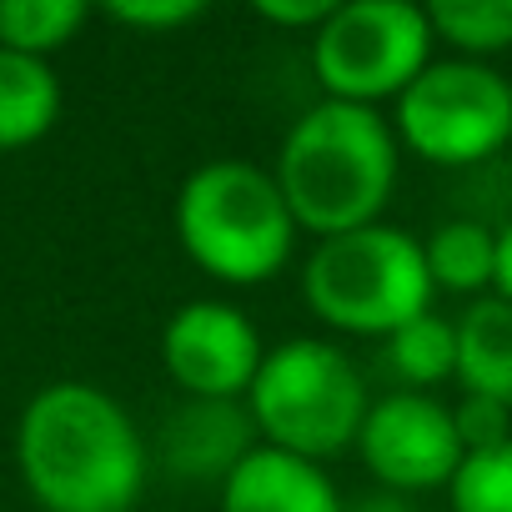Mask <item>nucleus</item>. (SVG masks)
Returning a JSON list of instances; mask_svg holds the SVG:
<instances>
[{
	"instance_id": "6ab92c4d",
	"label": "nucleus",
	"mask_w": 512,
	"mask_h": 512,
	"mask_svg": "<svg viewBox=\"0 0 512 512\" xmlns=\"http://www.w3.org/2000/svg\"><path fill=\"white\" fill-rule=\"evenodd\" d=\"M201 16H206L201 0H116V6H106V21L141 36H171L181 26H196Z\"/></svg>"
},
{
	"instance_id": "9b49d317",
	"label": "nucleus",
	"mask_w": 512,
	"mask_h": 512,
	"mask_svg": "<svg viewBox=\"0 0 512 512\" xmlns=\"http://www.w3.org/2000/svg\"><path fill=\"white\" fill-rule=\"evenodd\" d=\"M221 512H347V497L322 462L256 447L216 492Z\"/></svg>"
},
{
	"instance_id": "7ed1b4c3",
	"label": "nucleus",
	"mask_w": 512,
	"mask_h": 512,
	"mask_svg": "<svg viewBox=\"0 0 512 512\" xmlns=\"http://www.w3.org/2000/svg\"><path fill=\"white\" fill-rule=\"evenodd\" d=\"M171 231L186 262L221 287L272 282L302 236L272 166L241 156H216L186 171L171 201Z\"/></svg>"
},
{
	"instance_id": "f8f14e48",
	"label": "nucleus",
	"mask_w": 512,
	"mask_h": 512,
	"mask_svg": "<svg viewBox=\"0 0 512 512\" xmlns=\"http://www.w3.org/2000/svg\"><path fill=\"white\" fill-rule=\"evenodd\" d=\"M457 387L462 397H487L512 407V307L502 297L467 302L457 317Z\"/></svg>"
},
{
	"instance_id": "1a4fd4ad",
	"label": "nucleus",
	"mask_w": 512,
	"mask_h": 512,
	"mask_svg": "<svg viewBox=\"0 0 512 512\" xmlns=\"http://www.w3.org/2000/svg\"><path fill=\"white\" fill-rule=\"evenodd\" d=\"M267 342L256 322L221 297L181 302L161 327V367L181 397L201 402H246L262 372Z\"/></svg>"
},
{
	"instance_id": "f3484780",
	"label": "nucleus",
	"mask_w": 512,
	"mask_h": 512,
	"mask_svg": "<svg viewBox=\"0 0 512 512\" xmlns=\"http://www.w3.org/2000/svg\"><path fill=\"white\" fill-rule=\"evenodd\" d=\"M91 21L86 0H0V51L51 61Z\"/></svg>"
},
{
	"instance_id": "20e7f679",
	"label": "nucleus",
	"mask_w": 512,
	"mask_h": 512,
	"mask_svg": "<svg viewBox=\"0 0 512 512\" xmlns=\"http://www.w3.org/2000/svg\"><path fill=\"white\" fill-rule=\"evenodd\" d=\"M432 297L437 287L422 256V236L407 226L377 221L347 236H327L302 262V302L337 337L387 342L397 327L432 312Z\"/></svg>"
},
{
	"instance_id": "4be33fe9",
	"label": "nucleus",
	"mask_w": 512,
	"mask_h": 512,
	"mask_svg": "<svg viewBox=\"0 0 512 512\" xmlns=\"http://www.w3.org/2000/svg\"><path fill=\"white\" fill-rule=\"evenodd\" d=\"M492 297H502L512 307V211L497 226V287H492Z\"/></svg>"
},
{
	"instance_id": "f257e3e1",
	"label": "nucleus",
	"mask_w": 512,
	"mask_h": 512,
	"mask_svg": "<svg viewBox=\"0 0 512 512\" xmlns=\"http://www.w3.org/2000/svg\"><path fill=\"white\" fill-rule=\"evenodd\" d=\"M16 467L41 512H131L151 482V447L116 392L51 382L21 407Z\"/></svg>"
},
{
	"instance_id": "aec40b11",
	"label": "nucleus",
	"mask_w": 512,
	"mask_h": 512,
	"mask_svg": "<svg viewBox=\"0 0 512 512\" xmlns=\"http://www.w3.org/2000/svg\"><path fill=\"white\" fill-rule=\"evenodd\" d=\"M452 422H457L462 452H487V447L512 442V407H502V402L462 397V402H452Z\"/></svg>"
},
{
	"instance_id": "5701e85b",
	"label": "nucleus",
	"mask_w": 512,
	"mask_h": 512,
	"mask_svg": "<svg viewBox=\"0 0 512 512\" xmlns=\"http://www.w3.org/2000/svg\"><path fill=\"white\" fill-rule=\"evenodd\" d=\"M347 512H412V502L407 497H392V492H372V497L347 502Z\"/></svg>"
},
{
	"instance_id": "f03ea898",
	"label": "nucleus",
	"mask_w": 512,
	"mask_h": 512,
	"mask_svg": "<svg viewBox=\"0 0 512 512\" xmlns=\"http://www.w3.org/2000/svg\"><path fill=\"white\" fill-rule=\"evenodd\" d=\"M272 176L297 226L327 241L382 221L402 176V146L382 111L317 101L287 126Z\"/></svg>"
},
{
	"instance_id": "423d86ee",
	"label": "nucleus",
	"mask_w": 512,
	"mask_h": 512,
	"mask_svg": "<svg viewBox=\"0 0 512 512\" xmlns=\"http://www.w3.org/2000/svg\"><path fill=\"white\" fill-rule=\"evenodd\" d=\"M432 61V16L412 0H347V6H332V16L312 36V76L322 86V101L382 111Z\"/></svg>"
},
{
	"instance_id": "6e6552de",
	"label": "nucleus",
	"mask_w": 512,
	"mask_h": 512,
	"mask_svg": "<svg viewBox=\"0 0 512 512\" xmlns=\"http://www.w3.org/2000/svg\"><path fill=\"white\" fill-rule=\"evenodd\" d=\"M377 482V492L392 497H422V492H447V482L462 467V437L452 422V402L437 392H382L367 407V422L352 447Z\"/></svg>"
},
{
	"instance_id": "0eeeda50",
	"label": "nucleus",
	"mask_w": 512,
	"mask_h": 512,
	"mask_svg": "<svg viewBox=\"0 0 512 512\" xmlns=\"http://www.w3.org/2000/svg\"><path fill=\"white\" fill-rule=\"evenodd\" d=\"M392 136L427 166H482L512 141V81L497 66L437 56L392 101Z\"/></svg>"
},
{
	"instance_id": "9d476101",
	"label": "nucleus",
	"mask_w": 512,
	"mask_h": 512,
	"mask_svg": "<svg viewBox=\"0 0 512 512\" xmlns=\"http://www.w3.org/2000/svg\"><path fill=\"white\" fill-rule=\"evenodd\" d=\"M256 447H262V437L251 427L246 402L181 397L156 432V457L171 472V482H201L216 492Z\"/></svg>"
},
{
	"instance_id": "a211bd4d",
	"label": "nucleus",
	"mask_w": 512,
	"mask_h": 512,
	"mask_svg": "<svg viewBox=\"0 0 512 512\" xmlns=\"http://www.w3.org/2000/svg\"><path fill=\"white\" fill-rule=\"evenodd\" d=\"M447 512H512V442L462 457L447 482Z\"/></svg>"
},
{
	"instance_id": "dca6fc26",
	"label": "nucleus",
	"mask_w": 512,
	"mask_h": 512,
	"mask_svg": "<svg viewBox=\"0 0 512 512\" xmlns=\"http://www.w3.org/2000/svg\"><path fill=\"white\" fill-rule=\"evenodd\" d=\"M437 46H447L462 61L492 66L512 51V0H437L427 6Z\"/></svg>"
},
{
	"instance_id": "4468645a",
	"label": "nucleus",
	"mask_w": 512,
	"mask_h": 512,
	"mask_svg": "<svg viewBox=\"0 0 512 512\" xmlns=\"http://www.w3.org/2000/svg\"><path fill=\"white\" fill-rule=\"evenodd\" d=\"M61 121V81L51 61L0 51V151H21Z\"/></svg>"
},
{
	"instance_id": "412c9836",
	"label": "nucleus",
	"mask_w": 512,
	"mask_h": 512,
	"mask_svg": "<svg viewBox=\"0 0 512 512\" xmlns=\"http://www.w3.org/2000/svg\"><path fill=\"white\" fill-rule=\"evenodd\" d=\"M251 16L262 26H272V31H307V36H317L322 21L332 16V0H256Z\"/></svg>"
},
{
	"instance_id": "2eb2a0df",
	"label": "nucleus",
	"mask_w": 512,
	"mask_h": 512,
	"mask_svg": "<svg viewBox=\"0 0 512 512\" xmlns=\"http://www.w3.org/2000/svg\"><path fill=\"white\" fill-rule=\"evenodd\" d=\"M382 372L397 382V392H437L457 377V327L452 317L422 312L417 322L397 327L387 342H377Z\"/></svg>"
},
{
	"instance_id": "ddd939ff",
	"label": "nucleus",
	"mask_w": 512,
	"mask_h": 512,
	"mask_svg": "<svg viewBox=\"0 0 512 512\" xmlns=\"http://www.w3.org/2000/svg\"><path fill=\"white\" fill-rule=\"evenodd\" d=\"M422 256L437 292L482 302L497 287V226L477 221V216H452L437 221L422 236Z\"/></svg>"
},
{
	"instance_id": "39448f33",
	"label": "nucleus",
	"mask_w": 512,
	"mask_h": 512,
	"mask_svg": "<svg viewBox=\"0 0 512 512\" xmlns=\"http://www.w3.org/2000/svg\"><path fill=\"white\" fill-rule=\"evenodd\" d=\"M367 407H372L367 377L332 337H287L267 347L262 372L246 392V412L262 447L322 467L357 447Z\"/></svg>"
}]
</instances>
